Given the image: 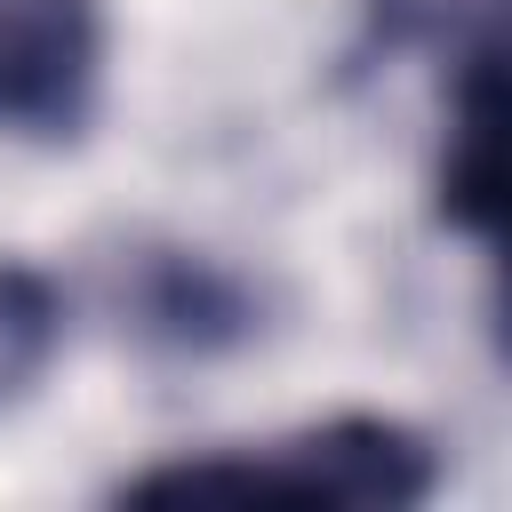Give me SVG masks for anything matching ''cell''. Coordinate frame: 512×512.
<instances>
[{"label": "cell", "instance_id": "obj_1", "mask_svg": "<svg viewBox=\"0 0 512 512\" xmlns=\"http://www.w3.org/2000/svg\"><path fill=\"white\" fill-rule=\"evenodd\" d=\"M440 488V456L416 424L400 416H328L304 424L272 448L240 456H200V464H160L120 488V504H256V496H296V504H352V512H408Z\"/></svg>", "mask_w": 512, "mask_h": 512}, {"label": "cell", "instance_id": "obj_2", "mask_svg": "<svg viewBox=\"0 0 512 512\" xmlns=\"http://www.w3.org/2000/svg\"><path fill=\"white\" fill-rule=\"evenodd\" d=\"M104 96V8L96 0H0V128L72 144Z\"/></svg>", "mask_w": 512, "mask_h": 512}, {"label": "cell", "instance_id": "obj_3", "mask_svg": "<svg viewBox=\"0 0 512 512\" xmlns=\"http://www.w3.org/2000/svg\"><path fill=\"white\" fill-rule=\"evenodd\" d=\"M136 328L176 344V352H216V344H240L256 328V304H248V288L224 264L160 248L136 272Z\"/></svg>", "mask_w": 512, "mask_h": 512}, {"label": "cell", "instance_id": "obj_4", "mask_svg": "<svg viewBox=\"0 0 512 512\" xmlns=\"http://www.w3.org/2000/svg\"><path fill=\"white\" fill-rule=\"evenodd\" d=\"M440 216L472 240L496 232V208H504V144H496V56H472L456 64V88H448V144H440Z\"/></svg>", "mask_w": 512, "mask_h": 512}, {"label": "cell", "instance_id": "obj_5", "mask_svg": "<svg viewBox=\"0 0 512 512\" xmlns=\"http://www.w3.org/2000/svg\"><path fill=\"white\" fill-rule=\"evenodd\" d=\"M56 352H64V288L40 264L0 256V416L40 392Z\"/></svg>", "mask_w": 512, "mask_h": 512}, {"label": "cell", "instance_id": "obj_6", "mask_svg": "<svg viewBox=\"0 0 512 512\" xmlns=\"http://www.w3.org/2000/svg\"><path fill=\"white\" fill-rule=\"evenodd\" d=\"M368 16V40L392 48V56H448L472 64V56H496V16L504 0H360Z\"/></svg>", "mask_w": 512, "mask_h": 512}]
</instances>
